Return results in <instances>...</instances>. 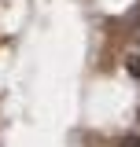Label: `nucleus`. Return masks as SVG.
Returning <instances> with one entry per match:
<instances>
[{"instance_id": "f03ea898", "label": "nucleus", "mask_w": 140, "mask_h": 147, "mask_svg": "<svg viewBox=\"0 0 140 147\" xmlns=\"http://www.w3.org/2000/svg\"><path fill=\"white\" fill-rule=\"evenodd\" d=\"M122 147H140V136H125V140H122Z\"/></svg>"}, {"instance_id": "f257e3e1", "label": "nucleus", "mask_w": 140, "mask_h": 147, "mask_svg": "<svg viewBox=\"0 0 140 147\" xmlns=\"http://www.w3.org/2000/svg\"><path fill=\"white\" fill-rule=\"evenodd\" d=\"M125 66H129L133 77H140V55H129V59H125Z\"/></svg>"}]
</instances>
